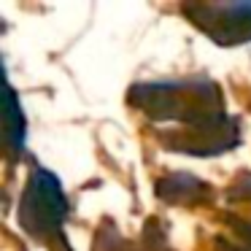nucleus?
Wrapping results in <instances>:
<instances>
[{
	"label": "nucleus",
	"mask_w": 251,
	"mask_h": 251,
	"mask_svg": "<svg viewBox=\"0 0 251 251\" xmlns=\"http://www.w3.org/2000/svg\"><path fill=\"white\" fill-rule=\"evenodd\" d=\"M127 105L157 125L173 122L178 130L157 138L176 154L213 157L240 143V122L227 114L222 89L208 76L138 81L127 89Z\"/></svg>",
	"instance_id": "1"
},
{
	"label": "nucleus",
	"mask_w": 251,
	"mask_h": 251,
	"mask_svg": "<svg viewBox=\"0 0 251 251\" xmlns=\"http://www.w3.org/2000/svg\"><path fill=\"white\" fill-rule=\"evenodd\" d=\"M19 227L38 243H46L51 251H71L65 240V219H68V197L51 170L33 165L27 184L19 197Z\"/></svg>",
	"instance_id": "2"
},
{
	"label": "nucleus",
	"mask_w": 251,
	"mask_h": 251,
	"mask_svg": "<svg viewBox=\"0 0 251 251\" xmlns=\"http://www.w3.org/2000/svg\"><path fill=\"white\" fill-rule=\"evenodd\" d=\"M181 14L216 46L251 41V3H184Z\"/></svg>",
	"instance_id": "3"
},
{
	"label": "nucleus",
	"mask_w": 251,
	"mask_h": 251,
	"mask_svg": "<svg viewBox=\"0 0 251 251\" xmlns=\"http://www.w3.org/2000/svg\"><path fill=\"white\" fill-rule=\"evenodd\" d=\"M157 195L173 205H200L211 200V186L192 173H168L157 181Z\"/></svg>",
	"instance_id": "4"
},
{
	"label": "nucleus",
	"mask_w": 251,
	"mask_h": 251,
	"mask_svg": "<svg viewBox=\"0 0 251 251\" xmlns=\"http://www.w3.org/2000/svg\"><path fill=\"white\" fill-rule=\"evenodd\" d=\"M3 116H6V149L11 157H19L25 151V114L22 105H19V98L14 92L11 84H6V108H3Z\"/></svg>",
	"instance_id": "5"
}]
</instances>
